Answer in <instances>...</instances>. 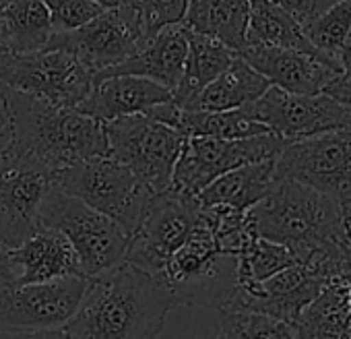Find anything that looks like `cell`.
<instances>
[{"label":"cell","instance_id":"cell-1","mask_svg":"<svg viewBox=\"0 0 351 339\" xmlns=\"http://www.w3.org/2000/svg\"><path fill=\"white\" fill-rule=\"evenodd\" d=\"M176 306L159 277L122 263L89 277L87 292L62 331L69 339H159Z\"/></svg>","mask_w":351,"mask_h":339},{"label":"cell","instance_id":"cell-2","mask_svg":"<svg viewBox=\"0 0 351 339\" xmlns=\"http://www.w3.org/2000/svg\"><path fill=\"white\" fill-rule=\"evenodd\" d=\"M13 118V145L9 153L23 155L52 172L77 161L110 155L106 124L44 97L5 87Z\"/></svg>","mask_w":351,"mask_h":339},{"label":"cell","instance_id":"cell-3","mask_svg":"<svg viewBox=\"0 0 351 339\" xmlns=\"http://www.w3.org/2000/svg\"><path fill=\"white\" fill-rule=\"evenodd\" d=\"M248 215L258 236L287 246L300 261L316 253H351L343 205L295 180L275 178Z\"/></svg>","mask_w":351,"mask_h":339},{"label":"cell","instance_id":"cell-4","mask_svg":"<svg viewBox=\"0 0 351 339\" xmlns=\"http://www.w3.org/2000/svg\"><path fill=\"white\" fill-rule=\"evenodd\" d=\"M236 265V255H228L219 248L213 230L201 211V222L184 244L169 257L159 279L171 292L178 306L221 308L238 288Z\"/></svg>","mask_w":351,"mask_h":339},{"label":"cell","instance_id":"cell-5","mask_svg":"<svg viewBox=\"0 0 351 339\" xmlns=\"http://www.w3.org/2000/svg\"><path fill=\"white\" fill-rule=\"evenodd\" d=\"M38 224L64 234L85 277L104 275L124 263L130 236L112 218L52 187L40 207Z\"/></svg>","mask_w":351,"mask_h":339},{"label":"cell","instance_id":"cell-6","mask_svg":"<svg viewBox=\"0 0 351 339\" xmlns=\"http://www.w3.org/2000/svg\"><path fill=\"white\" fill-rule=\"evenodd\" d=\"M54 187L118 222L130 236L151 191L112 155L77 161L54 172Z\"/></svg>","mask_w":351,"mask_h":339},{"label":"cell","instance_id":"cell-7","mask_svg":"<svg viewBox=\"0 0 351 339\" xmlns=\"http://www.w3.org/2000/svg\"><path fill=\"white\" fill-rule=\"evenodd\" d=\"M110 155L124 163L151 191V195L171 189L176 161L186 137L147 114L122 116L106 122Z\"/></svg>","mask_w":351,"mask_h":339},{"label":"cell","instance_id":"cell-8","mask_svg":"<svg viewBox=\"0 0 351 339\" xmlns=\"http://www.w3.org/2000/svg\"><path fill=\"white\" fill-rule=\"evenodd\" d=\"M201 211L203 205L193 195L173 189L151 195L130 234L124 263L159 277L169 257L184 244L201 222Z\"/></svg>","mask_w":351,"mask_h":339},{"label":"cell","instance_id":"cell-9","mask_svg":"<svg viewBox=\"0 0 351 339\" xmlns=\"http://www.w3.org/2000/svg\"><path fill=\"white\" fill-rule=\"evenodd\" d=\"M95 73L73 52L44 48L32 54H7L0 60V85L77 108L91 91Z\"/></svg>","mask_w":351,"mask_h":339},{"label":"cell","instance_id":"cell-10","mask_svg":"<svg viewBox=\"0 0 351 339\" xmlns=\"http://www.w3.org/2000/svg\"><path fill=\"white\" fill-rule=\"evenodd\" d=\"M275 178L351 203V126L287 143L275 157Z\"/></svg>","mask_w":351,"mask_h":339},{"label":"cell","instance_id":"cell-11","mask_svg":"<svg viewBox=\"0 0 351 339\" xmlns=\"http://www.w3.org/2000/svg\"><path fill=\"white\" fill-rule=\"evenodd\" d=\"M289 141L275 132L246 139L186 137L180 157L176 161L171 189L197 197L215 178L244 163L275 159Z\"/></svg>","mask_w":351,"mask_h":339},{"label":"cell","instance_id":"cell-12","mask_svg":"<svg viewBox=\"0 0 351 339\" xmlns=\"http://www.w3.org/2000/svg\"><path fill=\"white\" fill-rule=\"evenodd\" d=\"M145 42L141 5L104 9L95 19L73 32L52 34L46 48L77 54L95 75L128 60Z\"/></svg>","mask_w":351,"mask_h":339},{"label":"cell","instance_id":"cell-13","mask_svg":"<svg viewBox=\"0 0 351 339\" xmlns=\"http://www.w3.org/2000/svg\"><path fill=\"white\" fill-rule=\"evenodd\" d=\"M89 277L71 275L40 283L0 288V331L62 329L77 312Z\"/></svg>","mask_w":351,"mask_h":339},{"label":"cell","instance_id":"cell-14","mask_svg":"<svg viewBox=\"0 0 351 339\" xmlns=\"http://www.w3.org/2000/svg\"><path fill=\"white\" fill-rule=\"evenodd\" d=\"M242 110L289 143L351 126V110L330 95H300L275 85Z\"/></svg>","mask_w":351,"mask_h":339},{"label":"cell","instance_id":"cell-15","mask_svg":"<svg viewBox=\"0 0 351 339\" xmlns=\"http://www.w3.org/2000/svg\"><path fill=\"white\" fill-rule=\"evenodd\" d=\"M54 187V172L23 155L0 159V240L19 246L36 228L40 207Z\"/></svg>","mask_w":351,"mask_h":339},{"label":"cell","instance_id":"cell-16","mask_svg":"<svg viewBox=\"0 0 351 339\" xmlns=\"http://www.w3.org/2000/svg\"><path fill=\"white\" fill-rule=\"evenodd\" d=\"M330 279L310 261H300L273 277L252 285L236 288L226 306L250 308L293 325L300 312L320 294Z\"/></svg>","mask_w":351,"mask_h":339},{"label":"cell","instance_id":"cell-17","mask_svg":"<svg viewBox=\"0 0 351 339\" xmlns=\"http://www.w3.org/2000/svg\"><path fill=\"white\" fill-rule=\"evenodd\" d=\"M238 56L258 71L271 85L300 95L322 93V89L341 75L322 56L291 48L244 44Z\"/></svg>","mask_w":351,"mask_h":339},{"label":"cell","instance_id":"cell-18","mask_svg":"<svg viewBox=\"0 0 351 339\" xmlns=\"http://www.w3.org/2000/svg\"><path fill=\"white\" fill-rule=\"evenodd\" d=\"M189 50V30L182 23H171L155 32L143 42V46L118 67H112L95 75V81L114 75H132L151 79L169 91L180 83L184 60Z\"/></svg>","mask_w":351,"mask_h":339},{"label":"cell","instance_id":"cell-19","mask_svg":"<svg viewBox=\"0 0 351 339\" xmlns=\"http://www.w3.org/2000/svg\"><path fill=\"white\" fill-rule=\"evenodd\" d=\"M169 100H173L171 91L151 79L114 75L93 81L91 91L77 106V110L106 124L122 116L145 114L153 106Z\"/></svg>","mask_w":351,"mask_h":339},{"label":"cell","instance_id":"cell-20","mask_svg":"<svg viewBox=\"0 0 351 339\" xmlns=\"http://www.w3.org/2000/svg\"><path fill=\"white\" fill-rule=\"evenodd\" d=\"M13 259L19 267L17 285L40 283L71 275H83L79 257L71 242L54 228L38 224V228L13 248Z\"/></svg>","mask_w":351,"mask_h":339},{"label":"cell","instance_id":"cell-21","mask_svg":"<svg viewBox=\"0 0 351 339\" xmlns=\"http://www.w3.org/2000/svg\"><path fill=\"white\" fill-rule=\"evenodd\" d=\"M275 180V159L244 163L215 178L197 199L201 205H228L238 211H248L271 191Z\"/></svg>","mask_w":351,"mask_h":339},{"label":"cell","instance_id":"cell-22","mask_svg":"<svg viewBox=\"0 0 351 339\" xmlns=\"http://www.w3.org/2000/svg\"><path fill=\"white\" fill-rule=\"evenodd\" d=\"M238 54L219 42L217 38L189 32V50L184 60V71L180 83L171 91L173 102L189 110L195 97L217 77L221 75Z\"/></svg>","mask_w":351,"mask_h":339},{"label":"cell","instance_id":"cell-23","mask_svg":"<svg viewBox=\"0 0 351 339\" xmlns=\"http://www.w3.org/2000/svg\"><path fill=\"white\" fill-rule=\"evenodd\" d=\"M271 83L254 71L244 58L236 56L232 65L217 75L191 104L189 110H205V112H228L240 110L254 100H258Z\"/></svg>","mask_w":351,"mask_h":339},{"label":"cell","instance_id":"cell-24","mask_svg":"<svg viewBox=\"0 0 351 339\" xmlns=\"http://www.w3.org/2000/svg\"><path fill=\"white\" fill-rule=\"evenodd\" d=\"M182 25L217 38L238 54L246 44L248 0H189Z\"/></svg>","mask_w":351,"mask_h":339},{"label":"cell","instance_id":"cell-25","mask_svg":"<svg viewBox=\"0 0 351 339\" xmlns=\"http://www.w3.org/2000/svg\"><path fill=\"white\" fill-rule=\"evenodd\" d=\"M349 285L345 277L330 279L293 323L298 339H347Z\"/></svg>","mask_w":351,"mask_h":339},{"label":"cell","instance_id":"cell-26","mask_svg":"<svg viewBox=\"0 0 351 339\" xmlns=\"http://www.w3.org/2000/svg\"><path fill=\"white\" fill-rule=\"evenodd\" d=\"M54 34L44 0H11L0 15V44L11 54H32L48 46Z\"/></svg>","mask_w":351,"mask_h":339},{"label":"cell","instance_id":"cell-27","mask_svg":"<svg viewBox=\"0 0 351 339\" xmlns=\"http://www.w3.org/2000/svg\"><path fill=\"white\" fill-rule=\"evenodd\" d=\"M246 44H263V46L291 48V50L318 54L308 42L304 27L285 9L275 5L273 0H248Z\"/></svg>","mask_w":351,"mask_h":339},{"label":"cell","instance_id":"cell-28","mask_svg":"<svg viewBox=\"0 0 351 339\" xmlns=\"http://www.w3.org/2000/svg\"><path fill=\"white\" fill-rule=\"evenodd\" d=\"M236 279L240 288H252L275 273L300 263L293 250L254 234L236 255Z\"/></svg>","mask_w":351,"mask_h":339},{"label":"cell","instance_id":"cell-29","mask_svg":"<svg viewBox=\"0 0 351 339\" xmlns=\"http://www.w3.org/2000/svg\"><path fill=\"white\" fill-rule=\"evenodd\" d=\"M219 312V333L215 339H298L293 325L269 314L240 306H221Z\"/></svg>","mask_w":351,"mask_h":339},{"label":"cell","instance_id":"cell-30","mask_svg":"<svg viewBox=\"0 0 351 339\" xmlns=\"http://www.w3.org/2000/svg\"><path fill=\"white\" fill-rule=\"evenodd\" d=\"M349 27H351V0H339V3L318 13L314 19H310L304 25V34L312 44V48L341 71L339 50Z\"/></svg>","mask_w":351,"mask_h":339},{"label":"cell","instance_id":"cell-31","mask_svg":"<svg viewBox=\"0 0 351 339\" xmlns=\"http://www.w3.org/2000/svg\"><path fill=\"white\" fill-rule=\"evenodd\" d=\"M44 5L50 11L54 34L79 30L104 11L95 0H44Z\"/></svg>","mask_w":351,"mask_h":339},{"label":"cell","instance_id":"cell-32","mask_svg":"<svg viewBox=\"0 0 351 339\" xmlns=\"http://www.w3.org/2000/svg\"><path fill=\"white\" fill-rule=\"evenodd\" d=\"M143 23H145V40L151 38L165 25L182 23L189 0H141Z\"/></svg>","mask_w":351,"mask_h":339},{"label":"cell","instance_id":"cell-33","mask_svg":"<svg viewBox=\"0 0 351 339\" xmlns=\"http://www.w3.org/2000/svg\"><path fill=\"white\" fill-rule=\"evenodd\" d=\"M13 145V118L5 97V89L0 85V159H3Z\"/></svg>","mask_w":351,"mask_h":339},{"label":"cell","instance_id":"cell-34","mask_svg":"<svg viewBox=\"0 0 351 339\" xmlns=\"http://www.w3.org/2000/svg\"><path fill=\"white\" fill-rule=\"evenodd\" d=\"M19 279V267L13 259V248L0 240V288H13Z\"/></svg>","mask_w":351,"mask_h":339},{"label":"cell","instance_id":"cell-35","mask_svg":"<svg viewBox=\"0 0 351 339\" xmlns=\"http://www.w3.org/2000/svg\"><path fill=\"white\" fill-rule=\"evenodd\" d=\"M322 93L330 95L332 100H337L339 104H343L345 108L351 110V73L349 75H337L324 89Z\"/></svg>","mask_w":351,"mask_h":339},{"label":"cell","instance_id":"cell-36","mask_svg":"<svg viewBox=\"0 0 351 339\" xmlns=\"http://www.w3.org/2000/svg\"><path fill=\"white\" fill-rule=\"evenodd\" d=\"M0 339H69L62 329H48V331H29V333H15V331H0Z\"/></svg>","mask_w":351,"mask_h":339},{"label":"cell","instance_id":"cell-37","mask_svg":"<svg viewBox=\"0 0 351 339\" xmlns=\"http://www.w3.org/2000/svg\"><path fill=\"white\" fill-rule=\"evenodd\" d=\"M339 67H341L343 75L351 73V27H349V32L341 44V50H339Z\"/></svg>","mask_w":351,"mask_h":339},{"label":"cell","instance_id":"cell-38","mask_svg":"<svg viewBox=\"0 0 351 339\" xmlns=\"http://www.w3.org/2000/svg\"><path fill=\"white\" fill-rule=\"evenodd\" d=\"M97 5L104 9H114V7H128V5H138L141 0H95Z\"/></svg>","mask_w":351,"mask_h":339},{"label":"cell","instance_id":"cell-39","mask_svg":"<svg viewBox=\"0 0 351 339\" xmlns=\"http://www.w3.org/2000/svg\"><path fill=\"white\" fill-rule=\"evenodd\" d=\"M343 215H345V228H347V236L351 240V203L343 205Z\"/></svg>","mask_w":351,"mask_h":339},{"label":"cell","instance_id":"cell-40","mask_svg":"<svg viewBox=\"0 0 351 339\" xmlns=\"http://www.w3.org/2000/svg\"><path fill=\"white\" fill-rule=\"evenodd\" d=\"M318 3V9H320V13L324 11V9H328L330 5H335V3H339V0H316Z\"/></svg>","mask_w":351,"mask_h":339},{"label":"cell","instance_id":"cell-41","mask_svg":"<svg viewBox=\"0 0 351 339\" xmlns=\"http://www.w3.org/2000/svg\"><path fill=\"white\" fill-rule=\"evenodd\" d=\"M345 279H347V285H349V316H351V269H349Z\"/></svg>","mask_w":351,"mask_h":339},{"label":"cell","instance_id":"cell-42","mask_svg":"<svg viewBox=\"0 0 351 339\" xmlns=\"http://www.w3.org/2000/svg\"><path fill=\"white\" fill-rule=\"evenodd\" d=\"M7 54H11V52H9V50H7V48L3 46V44H0V60H3V58H5Z\"/></svg>","mask_w":351,"mask_h":339},{"label":"cell","instance_id":"cell-43","mask_svg":"<svg viewBox=\"0 0 351 339\" xmlns=\"http://www.w3.org/2000/svg\"><path fill=\"white\" fill-rule=\"evenodd\" d=\"M11 3V0H0V15H3V11L7 9V5Z\"/></svg>","mask_w":351,"mask_h":339},{"label":"cell","instance_id":"cell-44","mask_svg":"<svg viewBox=\"0 0 351 339\" xmlns=\"http://www.w3.org/2000/svg\"><path fill=\"white\" fill-rule=\"evenodd\" d=\"M347 339H351V323H349V331H347Z\"/></svg>","mask_w":351,"mask_h":339}]
</instances>
